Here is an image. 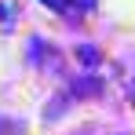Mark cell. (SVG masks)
<instances>
[{"instance_id": "6da1fadb", "label": "cell", "mask_w": 135, "mask_h": 135, "mask_svg": "<svg viewBox=\"0 0 135 135\" xmlns=\"http://www.w3.org/2000/svg\"><path fill=\"white\" fill-rule=\"evenodd\" d=\"M80 59H84V62H99V55H95V47H91V44L80 47Z\"/></svg>"}, {"instance_id": "7a4b0ae2", "label": "cell", "mask_w": 135, "mask_h": 135, "mask_svg": "<svg viewBox=\"0 0 135 135\" xmlns=\"http://www.w3.org/2000/svg\"><path fill=\"white\" fill-rule=\"evenodd\" d=\"M44 4H51L55 11H66V0H44Z\"/></svg>"}]
</instances>
